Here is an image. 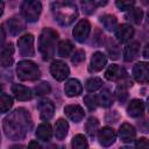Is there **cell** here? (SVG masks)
<instances>
[{"instance_id":"obj_12","label":"cell","mask_w":149,"mask_h":149,"mask_svg":"<svg viewBox=\"0 0 149 149\" xmlns=\"http://www.w3.org/2000/svg\"><path fill=\"white\" fill-rule=\"evenodd\" d=\"M134 35V28L128 23H122L115 29V37L120 43L129 41Z\"/></svg>"},{"instance_id":"obj_5","label":"cell","mask_w":149,"mask_h":149,"mask_svg":"<svg viewBox=\"0 0 149 149\" xmlns=\"http://www.w3.org/2000/svg\"><path fill=\"white\" fill-rule=\"evenodd\" d=\"M42 12V5L40 1L35 0H26L21 6V13L26 21L28 22H36L40 17Z\"/></svg>"},{"instance_id":"obj_10","label":"cell","mask_w":149,"mask_h":149,"mask_svg":"<svg viewBox=\"0 0 149 149\" xmlns=\"http://www.w3.org/2000/svg\"><path fill=\"white\" fill-rule=\"evenodd\" d=\"M133 77L139 83H147L149 80V69L147 62H139L133 68Z\"/></svg>"},{"instance_id":"obj_34","label":"cell","mask_w":149,"mask_h":149,"mask_svg":"<svg viewBox=\"0 0 149 149\" xmlns=\"http://www.w3.org/2000/svg\"><path fill=\"white\" fill-rule=\"evenodd\" d=\"M34 92L36 95H44V94H48L50 92V85L49 83L47 81H42L40 84H37L34 88Z\"/></svg>"},{"instance_id":"obj_14","label":"cell","mask_w":149,"mask_h":149,"mask_svg":"<svg viewBox=\"0 0 149 149\" xmlns=\"http://www.w3.org/2000/svg\"><path fill=\"white\" fill-rule=\"evenodd\" d=\"M107 63V57L104 52L101 51H95L93 55H92V58H91V64H90V71L92 72H98V71H101L105 65Z\"/></svg>"},{"instance_id":"obj_48","label":"cell","mask_w":149,"mask_h":149,"mask_svg":"<svg viewBox=\"0 0 149 149\" xmlns=\"http://www.w3.org/2000/svg\"><path fill=\"white\" fill-rule=\"evenodd\" d=\"M0 143H1V136H0Z\"/></svg>"},{"instance_id":"obj_16","label":"cell","mask_w":149,"mask_h":149,"mask_svg":"<svg viewBox=\"0 0 149 149\" xmlns=\"http://www.w3.org/2000/svg\"><path fill=\"white\" fill-rule=\"evenodd\" d=\"M38 111H40V118L44 121L50 120L54 116L55 113V106L50 100H41L38 102Z\"/></svg>"},{"instance_id":"obj_2","label":"cell","mask_w":149,"mask_h":149,"mask_svg":"<svg viewBox=\"0 0 149 149\" xmlns=\"http://www.w3.org/2000/svg\"><path fill=\"white\" fill-rule=\"evenodd\" d=\"M51 12L55 20L63 27L71 24L78 16L77 6L73 2L69 1H57L51 5Z\"/></svg>"},{"instance_id":"obj_39","label":"cell","mask_w":149,"mask_h":149,"mask_svg":"<svg viewBox=\"0 0 149 149\" xmlns=\"http://www.w3.org/2000/svg\"><path fill=\"white\" fill-rule=\"evenodd\" d=\"M116 94L120 101H125L127 98V91H126V86L123 84H120V86L116 90Z\"/></svg>"},{"instance_id":"obj_40","label":"cell","mask_w":149,"mask_h":149,"mask_svg":"<svg viewBox=\"0 0 149 149\" xmlns=\"http://www.w3.org/2000/svg\"><path fill=\"white\" fill-rule=\"evenodd\" d=\"M136 149H149V143L146 137H140L136 140Z\"/></svg>"},{"instance_id":"obj_18","label":"cell","mask_w":149,"mask_h":149,"mask_svg":"<svg viewBox=\"0 0 149 149\" xmlns=\"http://www.w3.org/2000/svg\"><path fill=\"white\" fill-rule=\"evenodd\" d=\"M140 47H141L140 42H137V41H133V42L128 43L123 49V59L126 62L134 61L140 54Z\"/></svg>"},{"instance_id":"obj_35","label":"cell","mask_w":149,"mask_h":149,"mask_svg":"<svg viewBox=\"0 0 149 149\" xmlns=\"http://www.w3.org/2000/svg\"><path fill=\"white\" fill-rule=\"evenodd\" d=\"M84 102L85 105L87 106V108L90 111H94L98 106V100H97V97L93 95V94H87L84 97Z\"/></svg>"},{"instance_id":"obj_11","label":"cell","mask_w":149,"mask_h":149,"mask_svg":"<svg viewBox=\"0 0 149 149\" xmlns=\"http://www.w3.org/2000/svg\"><path fill=\"white\" fill-rule=\"evenodd\" d=\"M64 113L65 115L73 122H80L84 116H85V112L83 109V107H80L79 105H68L64 107Z\"/></svg>"},{"instance_id":"obj_29","label":"cell","mask_w":149,"mask_h":149,"mask_svg":"<svg viewBox=\"0 0 149 149\" xmlns=\"http://www.w3.org/2000/svg\"><path fill=\"white\" fill-rule=\"evenodd\" d=\"M72 149H87V140L83 134H77L71 141Z\"/></svg>"},{"instance_id":"obj_43","label":"cell","mask_w":149,"mask_h":149,"mask_svg":"<svg viewBox=\"0 0 149 149\" xmlns=\"http://www.w3.org/2000/svg\"><path fill=\"white\" fill-rule=\"evenodd\" d=\"M9 149H24V146H22V144H14Z\"/></svg>"},{"instance_id":"obj_38","label":"cell","mask_w":149,"mask_h":149,"mask_svg":"<svg viewBox=\"0 0 149 149\" xmlns=\"http://www.w3.org/2000/svg\"><path fill=\"white\" fill-rule=\"evenodd\" d=\"M107 49H108V52H109V55H111V58L116 59V58L119 57V49H118L116 44H115L113 41H112V44H109V45L107 47Z\"/></svg>"},{"instance_id":"obj_6","label":"cell","mask_w":149,"mask_h":149,"mask_svg":"<svg viewBox=\"0 0 149 149\" xmlns=\"http://www.w3.org/2000/svg\"><path fill=\"white\" fill-rule=\"evenodd\" d=\"M17 47L19 52L22 56L31 57L35 55V48H34V36L31 34H24L17 40Z\"/></svg>"},{"instance_id":"obj_44","label":"cell","mask_w":149,"mask_h":149,"mask_svg":"<svg viewBox=\"0 0 149 149\" xmlns=\"http://www.w3.org/2000/svg\"><path fill=\"white\" fill-rule=\"evenodd\" d=\"M3 9H5V2L0 1V16L3 14Z\"/></svg>"},{"instance_id":"obj_4","label":"cell","mask_w":149,"mask_h":149,"mask_svg":"<svg viewBox=\"0 0 149 149\" xmlns=\"http://www.w3.org/2000/svg\"><path fill=\"white\" fill-rule=\"evenodd\" d=\"M16 74L20 80L33 81L40 78L41 71L36 63L31 61H20L16 65Z\"/></svg>"},{"instance_id":"obj_3","label":"cell","mask_w":149,"mask_h":149,"mask_svg":"<svg viewBox=\"0 0 149 149\" xmlns=\"http://www.w3.org/2000/svg\"><path fill=\"white\" fill-rule=\"evenodd\" d=\"M58 40V33L52 28H44L38 38V50L44 61H49L55 55V47Z\"/></svg>"},{"instance_id":"obj_45","label":"cell","mask_w":149,"mask_h":149,"mask_svg":"<svg viewBox=\"0 0 149 149\" xmlns=\"http://www.w3.org/2000/svg\"><path fill=\"white\" fill-rule=\"evenodd\" d=\"M143 56H144L146 58H148V45H146V49H144V54H143Z\"/></svg>"},{"instance_id":"obj_46","label":"cell","mask_w":149,"mask_h":149,"mask_svg":"<svg viewBox=\"0 0 149 149\" xmlns=\"http://www.w3.org/2000/svg\"><path fill=\"white\" fill-rule=\"evenodd\" d=\"M120 149H130V148H129V147H121Z\"/></svg>"},{"instance_id":"obj_25","label":"cell","mask_w":149,"mask_h":149,"mask_svg":"<svg viewBox=\"0 0 149 149\" xmlns=\"http://www.w3.org/2000/svg\"><path fill=\"white\" fill-rule=\"evenodd\" d=\"M100 22L102 23L104 28L107 31H115V29L118 28V19L114 15L111 14H105L100 17Z\"/></svg>"},{"instance_id":"obj_33","label":"cell","mask_w":149,"mask_h":149,"mask_svg":"<svg viewBox=\"0 0 149 149\" xmlns=\"http://www.w3.org/2000/svg\"><path fill=\"white\" fill-rule=\"evenodd\" d=\"M101 86H102V80L98 77H92V78L87 79V81L85 84V87L88 92H94V91L99 90Z\"/></svg>"},{"instance_id":"obj_19","label":"cell","mask_w":149,"mask_h":149,"mask_svg":"<svg viewBox=\"0 0 149 149\" xmlns=\"http://www.w3.org/2000/svg\"><path fill=\"white\" fill-rule=\"evenodd\" d=\"M105 77H106V79H108V80H120V79L122 80L123 78L127 77V73H126L125 69L120 68V66L116 65V64H112V65H109L108 69L106 70Z\"/></svg>"},{"instance_id":"obj_37","label":"cell","mask_w":149,"mask_h":149,"mask_svg":"<svg viewBox=\"0 0 149 149\" xmlns=\"http://www.w3.org/2000/svg\"><path fill=\"white\" fill-rule=\"evenodd\" d=\"M134 3H135V1H123V0H121V1L118 0V1L115 2L116 7H118L120 10H129L130 8H133Z\"/></svg>"},{"instance_id":"obj_24","label":"cell","mask_w":149,"mask_h":149,"mask_svg":"<svg viewBox=\"0 0 149 149\" xmlns=\"http://www.w3.org/2000/svg\"><path fill=\"white\" fill-rule=\"evenodd\" d=\"M52 136V128L50 126L49 122H43L41 123L38 127H37V130H36V137L41 141H49Z\"/></svg>"},{"instance_id":"obj_17","label":"cell","mask_w":149,"mask_h":149,"mask_svg":"<svg viewBox=\"0 0 149 149\" xmlns=\"http://www.w3.org/2000/svg\"><path fill=\"white\" fill-rule=\"evenodd\" d=\"M119 136L125 143H132L136 136L135 128L129 123H122L119 129Z\"/></svg>"},{"instance_id":"obj_9","label":"cell","mask_w":149,"mask_h":149,"mask_svg":"<svg viewBox=\"0 0 149 149\" xmlns=\"http://www.w3.org/2000/svg\"><path fill=\"white\" fill-rule=\"evenodd\" d=\"M115 139H116V134H115V130L111 127H104L101 128L99 132H98V140H99V143L107 148V147H111L114 142H115Z\"/></svg>"},{"instance_id":"obj_42","label":"cell","mask_w":149,"mask_h":149,"mask_svg":"<svg viewBox=\"0 0 149 149\" xmlns=\"http://www.w3.org/2000/svg\"><path fill=\"white\" fill-rule=\"evenodd\" d=\"M28 149H41V146L36 141H31L28 146Z\"/></svg>"},{"instance_id":"obj_7","label":"cell","mask_w":149,"mask_h":149,"mask_svg":"<svg viewBox=\"0 0 149 149\" xmlns=\"http://www.w3.org/2000/svg\"><path fill=\"white\" fill-rule=\"evenodd\" d=\"M50 73L56 80L63 81L70 74V69L63 61H54L50 65Z\"/></svg>"},{"instance_id":"obj_20","label":"cell","mask_w":149,"mask_h":149,"mask_svg":"<svg viewBox=\"0 0 149 149\" xmlns=\"http://www.w3.org/2000/svg\"><path fill=\"white\" fill-rule=\"evenodd\" d=\"M12 92H13L14 97H15L17 100H21V101L30 100L31 97H33L31 90L28 88L27 86L21 85V84H14V85L12 86Z\"/></svg>"},{"instance_id":"obj_36","label":"cell","mask_w":149,"mask_h":149,"mask_svg":"<svg viewBox=\"0 0 149 149\" xmlns=\"http://www.w3.org/2000/svg\"><path fill=\"white\" fill-rule=\"evenodd\" d=\"M84 61H85V51L81 50V49L77 50V51L73 54V56L71 57V62H72L73 64H79V63H81V62H84Z\"/></svg>"},{"instance_id":"obj_27","label":"cell","mask_w":149,"mask_h":149,"mask_svg":"<svg viewBox=\"0 0 149 149\" xmlns=\"http://www.w3.org/2000/svg\"><path fill=\"white\" fill-rule=\"evenodd\" d=\"M73 50V44L69 40H63L57 45V54L61 57H68Z\"/></svg>"},{"instance_id":"obj_21","label":"cell","mask_w":149,"mask_h":149,"mask_svg":"<svg viewBox=\"0 0 149 149\" xmlns=\"http://www.w3.org/2000/svg\"><path fill=\"white\" fill-rule=\"evenodd\" d=\"M144 112V102L140 99H133L128 104L127 107V114L132 118H139L142 116Z\"/></svg>"},{"instance_id":"obj_26","label":"cell","mask_w":149,"mask_h":149,"mask_svg":"<svg viewBox=\"0 0 149 149\" xmlns=\"http://www.w3.org/2000/svg\"><path fill=\"white\" fill-rule=\"evenodd\" d=\"M97 100H98V104L101 105L102 107H111L113 101H114V98H113V94L109 90L104 88L99 93V95L97 97Z\"/></svg>"},{"instance_id":"obj_30","label":"cell","mask_w":149,"mask_h":149,"mask_svg":"<svg viewBox=\"0 0 149 149\" xmlns=\"http://www.w3.org/2000/svg\"><path fill=\"white\" fill-rule=\"evenodd\" d=\"M98 129H99V121H98V119L97 118H93V116L88 118V120L85 123V130H86V133L90 136H93V135H95V133H97Z\"/></svg>"},{"instance_id":"obj_28","label":"cell","mask_w":149,"mask_h":149,"mask_svg":"<svg viewBox=\"0 0 149 149\" xmlns=\"http://www.w3.org/2000/svg\"><path fill=\"white\" fill-rule=\"evenodd\" d=\"M126 17H127V20H129L130 22L139 24V23L142 21L143 12H142L141 8H136V7H135V8H130V9L127 12Z\"/></svg>"},{"instance_id":"obj_47","label":"cell","mask_w":149,"mask_h":149,"mask_svg":"<svg viewBox=\"0 0 149 149\" xmlns=\"http://www.w3.org/2000/svg\"><path fill=\"white\" fill-rule=\"evenodd\" d=\"M1 92H2V86L0 85V93H1Z\"/></svg>"},{"instance_id":"obj_41","label":"cell","mask_w":149,"mask_h":149,"mask_svg":"<svg viewBox=\"0 0 149 149\" xmlns=\"http://www.w3.org/2000/svg\"><path fill=\"white\" fill-rule=\"evenodd\" d=\"M5 37H6L5 30H3V28L0 26V47L3 44V42H5Z\"/></svg>"},{"instance_id":"obj_22","label":"cell","mask_w":149,"mask_h":149,"mask_svg":"<svg viewBox=\"0 0 149 149\" xmlns=\"http://www.w3.org/2000/svg\"><path fill=\"white\" fill-rule=\"evenodd\" d=\"M69 132V123L66 120L64 119H58L55 123V128H54V135L57 140H63L65 139V136L68 135Z\"/></svg>"},{"instance_id":"obj_23","label":"cell","mask_w":149,"mask_h":149,"mask_svg":"<svg viewBox=\"0 0 149 149\" xmlns=\"http://www.w3.org/2000/svg\"><path fill=\"white\" fill-rule=\"evenodd\" d=\"M7 24H8V29L10 31V34L14 35V36L19 35L26 27L23 20L21 17H19V16H13L12 19H9Z\"/></svg>"},{"instance_id":"obj_1","label":"cell","mask_w":149,"mask_h":149,"mask_svg":"<svg viewBox=\"0 0 149 149\" xmlns=\"http://www.w3.org/2000/svg\"><path fill=\"white\" fill-rule=\"evenodd\" d=\"M3 130L7 137L12 140L23 139L33 127V120L26 108H16L3 119Z\"/></svg>"},{"instance_id":"obj_8","label":"cell","mask_w":149,"mask_h":149,"mask_svg":"<svg viewBox=\"0 0 149 149\" xmlns=\"http://www.w3.org/2000/svg\"><path fill=\"white\" fill-rule=\"evenodd\" d=\"M90 31H91V24H90V22L87 20H84L83 19V20H80L74 26L72 34H73V37H74L76 41L83 43L88 37Z\"/></svg>"},{"instance_id":"obj_31","label":"cell","mask_w":149,"mask_h":149,"mask_svg":"<svg viewBox=\"0 0 149 149\" xmlns=\"http://www.w3.org/2000/svg\"><path fill=\"white\" fill-rule=\"evenodd\" d=\"M106 3L107 1H81V7L86 14H92L95 10V7L104 6Z\"/></svg>"},{"instance_id":"obj_13","label":"cell","mask_w":149,"mask_h":149,"mask_svg":"<svg viewBox=\"0 0 149 149\" xmlns=\"http://www.w3.org/2000/svg\"><path fill=\"white\" fill-rule=\"evenodd\" d=\"M14 47L13 43H7L5 47H2L0 52V64L3 68H8L14 62Z\"/></svg>"},{"instance_id":"obj_32","label":"cell","mask_w":149,"mask_h":149,"mask_svg":"<svg viewBox=\"0 0 149 149\" xmlns=\"http://www.w3.org/2000/svg\"><path fill=\"white\" fill-rule=\"evenodd\" d=\"M13 106V98L8 94L0 95V113L8 112Z\"/></svg>"},{"instance_id":"obj_15","label":"cell","mask_w":149,"mask_h":149,"mask_svg":"<svg viewBox=\"0 0 149 149\" xmlns=\"http://www.w3.org/2000/svg\"><path fill=\"white\" fill-rule=\"evenodd\" d=\"M64 92L68 97H77L83 92V85L76 78L68 79L64 85Z\"/></svg>"}]
</instances>
